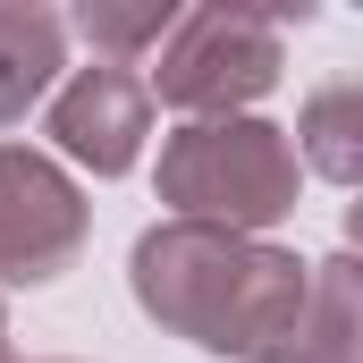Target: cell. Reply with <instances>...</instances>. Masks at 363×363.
Masks as SVG:
<instances>
[{
	"label": "cell",
	"instance_id": "cell-1",
	"mask_svg": "<svg viewBox=\"0 0 363 363\" xmlns=\"http://www.w3.org/2000/svg\"><path fill=\"white\" fill-rule=\"evenodd\" d=\"M127 287L169 338L203 347V355H237V363L287 347L296 313H304V262L287 245L194 228V220L144 228L127 254Z\"/></svg>",
	"mask_w": 363,
	"mask_h": 363
},
{
	"label": "cell",
	"instance_id": "cell-2",
	"mask_svg": "<svg viewBox=\"0 0 363 363\" xmlns=\"http://www.w3.org/2000/svg\"><path fill=\"white\" fill-rule=\"evenodd\" d=\"M161 203L169 220L194 228H228V237H262L296 211V144L271 118H186L161 144Z\"/></svg>",
	"mask_w": 363,
	"mask_h": 363
},
{
	"label": "cell",
	"instance_id": "cell-3",
	"mask_svg": "<svg viewBox=\"0 0 363 363\" xmlns=\"http://www.w3.org/2000/svg\"><path fill=\"white\" fill-rule=\"evenodd\" d=\"M313 0L296 9H237V0H211V9H178L169 43H161V68L152 85L169 110L186 118H245L287 68V26H304Z\"/></svg>",
	"mask_w": 363,
	"mask_h": 363
},
{
	"label": "cell",
	"instance_id": "cell-4",
	"mask_svg": "<svg viewBox=\"0 0 363 363\" xmlns=\"http://www.w3.org/2000/svg\"><path fill=\"white\" fill-rule=\"evenodd\" d=\"M85 194L77 178L34 152V144H0V287H43L85 254Z\"/></svg>",
	"mask_w": 363,
	"mask_h": 363
},
{
	"label": "cell",
	"instance_id": "cell-5",
	"mask_svg": "<svg viewBox=\"0 0 363 363\" xmlns=\"http://www.w3.org/2000/svg\"><path fill=\"white\" fill-rule=\"evenodd\" d=\"M51 144L77 169H93V178H127L144 161V144H152V93H144V77L93 60L68 85H51Z\"/></svg>",
	"mask_w": 363,
	"mask_h": 363
},
{
	"label": "cell",
	"instance_id": "cell-6",
	"mask_svg": "<svg viewBox=\"0 0 363 363\" xmlns=\"http://www.w3.org/2000/svg\"><path fill=\"white\" fill-rule=\"evenodd\" d=\"M60 68H68V17H51L43 0H0V127L51 101Z\"/></svg>",
	"mask_w": 363,
	"mask_h": 363
},
{
	"label": "cell",
	"instance_id": "cell-7",
	"mask_svg": "<svg viewBox=\"0 0 363 363\" xmlns=\"http://www.w3.org/2000/svg\"><path fill=\"white\" fill-rule=\"evenodd\" d=\"M304 363H363V279L355 254H330V262H304V313H296V338Z\"/></svg>",
	"mask_w": 363,
	"mask_h": 363
},
{
	"label": "cell",
	"instance_id": "cell-8",
	"mask_svg": "<svg viewBox=\"0 0 363 363\" xmlns=\"http://www.w3.org/2000/svg\"><path fill=\"white\" fill-rule=\"evenodd\" d=\"M287 144H296V169H313V178H330V186H355L363 178V77H330L296 110V135Z\"/></svg>",
	"mask_w": 363,
	"mask_h": 363
},
{
	"label": "cell",
	"instance_id": "cell-9",
	"mask_svg": "<svg viewBox=\"0 0 363 363\" xmlns=\"http://www.w3.org/2000/svg\"><path fill=\"white\" fill-rule=\"evenodd\" d=\"M68 26L93 43V60H110V68H135L144 51H161V43H169L178 9H169V0H85Z\"/></svg>",
	"mask_w": 363,
	"mask_h": 363
},
{
	"label": "cell",
	"instance_id": "cell-10",
	"mask_svg": "<svg viewBox=\"0 0 363 363\" xmlns=\"http://www.w3.org/2000/svg\"><path fill=\"white\" fill-rule=\"evenodd\" d=\"M254 363H304V355H296V347H271V355H254Z\"/></svg>",
	"mask_w": 363,
	"mask_h": 363
},
{
	"label": "cell",
	"instance_id": "cell-11",
	"mask_svg": "<svg viewBox=\"0 0 363 363\" xmlns=\"http://www.w3.org/2000/svg\"><path fill=\"white\" fill-rule=\"evenodd\" d=\"M0 363H9V304H0Z\"/></svg>",
	"mask_w": 363,
	"mask_h": 363
},
{
	"label": "cell",
	"instance_id": "cell-12",
	"mask_svg": "<svg viewBox=\"0 0 363 363\" xmlns=\"http://www.w3.org/2000/svg\"><path fill=\"white\" fill-rule=\"evenodd\" d=\"M34 363H68V355H34Z\"/></svg>",
	"mask_w": 363,
	"mask_h": 363
}]
</instances>
